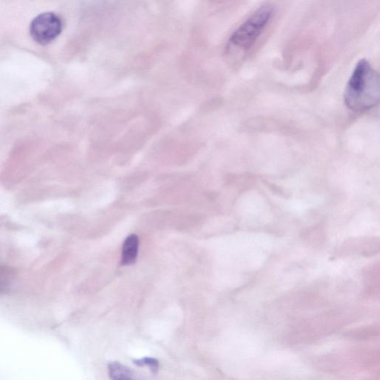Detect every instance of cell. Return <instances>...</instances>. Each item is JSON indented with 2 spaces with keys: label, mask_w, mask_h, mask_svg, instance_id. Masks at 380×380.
Masks as SVG:
<instances>
[{
  "label": "cell",
  "mask_w": 380,
  "mask_h": 380,
  "mask_svg": "<svg viewBox=\"0 0 380 380\" xmlns=\"http://www.w3.org/2000/svg\"><path fill=\"white\" fill-rule=\"evenodd\" d=\"M63 29V23L55 13L46 12L35 17L30 25L32 38L42 45L56 39Z\"/></svg>",
  "instance_id": "3"
},
{
  "label": "cell",
  "mask_w": 380,
  "mask_h": 380,
  "mask_svg": "<svg viewBox=\"0 0 380 380\" xmlns=\"http://www.w3.org/2000/svg\"><path fill=\"white\" fill-rule=\"evenodd\" d=\"M134 364L138 367L147 366L152 371L154 375L157 374L160 364L159 361L155 358L144 357L142 359L134 360Z\"/></svg>",
  "instance_id": "6"
},
{
  "label": "cell",
  "mask_w": 380,
  "mask_h": 380,
  "mask_svg": "<svg viewBox=\"0 0 380 380\" xmlns=\"http://www.w3.org/2000/svg\"><path fill=\"white\" fill-rule=\"evenodd\" d=\"M273 11L270 4L260 6L233 33L229 44L241 50L251 49L267 27Z\"/></svg>",
  "instance_id": "2"
},
{
  "label": "cell",
  "mask_w": 380,
  "mask_h": 380,
  "mask_svg": "<svg viewBox=\"0 0 380 380\" xmlns=\"http://www.w3.org/2000/svg\"><path fill=\"white\" fill-rule=\"evenodd\" d=\"M139 247L138 237L136 234L129 236L123 245L121 264L127 266L137 259Z\"/></svg>",
  "instance_id": "4"
},
{
  "label": "cell",
  "mask_w": 380,
  "mask_h": 380,
  "mask_svg": "<svg viewBox=\"0 0 380 380\" xmlns=\"http://www.w3.org/2000/svg\"><path fill=\"white\" fill-rule=\"evenodd\" d=\"M379 94L378 73L367 60H360L344 90V103L353 112H364L376 107Z\"/></svg>",
  "instance_id": "1"
},
{
  "label": "cell",
  "mask_w": 380,
  "mask_h": 380,
  "mask_svg": "<svg viewBox=\"0 0 380 380\" xmlns=\"http://www.w3.org/2000/svg\"><path fill=\"white\" fill-rule=\"evenodd\" d=\"M108 370L111 380H138L136 379L134 371L118 362H110Z\"/></svg>",
  "instance_id": "5"
},
{
  "label": "cell",
  "mask_w": 380,
  "mask_h": 380,
  "mask_svg": "<svg viewBox=\"0 0 380 380\" xmlns=\"http://www.w3.org/2000/svg\"><path fill=\"white\" fill-rule=\"evenodd\" d=\"M10 286L7 281L0 279V294L7 293V291L10 290Z\"/></svg>",
  "instance_id": "7"
}]
</instances>
